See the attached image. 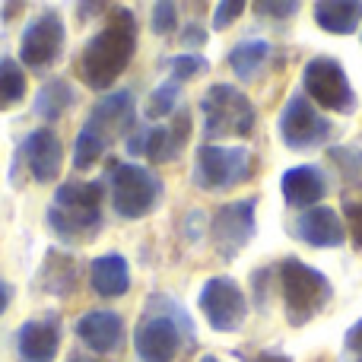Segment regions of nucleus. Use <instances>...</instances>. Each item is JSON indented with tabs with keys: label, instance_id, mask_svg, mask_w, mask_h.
Segmentation results:
<instances>
[{
	"label": "nucleus",
	"instance_id": "obj_13",
	"mask_svg": "<svg viewBox=\"0 0 362 362\" xmlns=\"http://www.w3.org/2000/svg\"><path fill=\"white\" fill-rule=\"evenodd\" d=\"M134 124H137V102H134V93L131 89H118V93H108L95 102L93 112H89V121L83 127L99 134V137L112 146V140L127 137V134L134 131Z\"/></svg>",
	"mask_w": 362,
	"mask_h": 362
},
{
	"label": "nucleus",
	"instance_id": "obj_20",
	"mask_svg": "<svg viewBox=\"0 0 362 362\" xmlns=\"http://www.w3.org/2000/svg\"><path fill=\"white\" fill-rule=\"evenodd\" d=\"M315 23L331 35H353L362 25V4L359 0H318L312 6Z\"/></svg>",
	"mask_w": 362,
	"mask_h": 362
},
{
	"label": "nucleus",
	"instance_id": "obj_5",
	"mask_svg": "<svg viewBox=\"0 0 362 362\" xmlns=\"http://www.w3.org/2000/svg\"><path fill=\"white\" fill-rule=\"evenodd\" d=\"M255 156L248 146H219V144H200L194 156L191 181L200 191H232L255 178Z\"/></svg>",
	"mask_w": 362,
	"mask_h": 362
},
{
	"label": "nucleus",
	"instance_id": "obj_32",
	"mask_svg": "<svg viewBox=\"0 0 362 362\" xmlns=\"http://www.w3.org/2000/svg\"><path fill=\"white\" fill-rule=\"evenodd\" d=\"M340 362H362V318L344 334V353H340Z\"/></svg>",
	"mask_w": 362,
	"mask_h": 362
},
{
	"label": "nucleus",
	"instance_id": "obj_23",
	"mask_svg": "<svg viewBox=\"0 0 362 362\" xmlns=\"http://www.w3.org/2000/svg\"><path fill=\"white\" fill-rule=\"evenodd\" d=\"M76 102L74 95V86H70L67 80H61V76H54V80H48L42 89H38L35 95V115L42 121H57L67 115V108Z\"/></svg>",
	"mask_w": 362,
	"mask_h": 362
},
{
	"label": "nucleus",
	"instance_id": "obj_2",
	"mask_svg": "<svg viewBox=\"0 0 362 362\" xmlns=\"http://www.w3.org/2000/svg\"><path fill=\"white\" fill-rule=\"evenodd\" d=\"M45 223L61 242L86 245L102 232V181H67L57 187Z\"/></svg>",
	"mask_w": 362,
	"mask_h": 362
},
{
	"label": "nucleus",
	"instance_id": "obj_25",
	"mask_svg": "<svg viewBox=\"0 0 362 362\" xmlns=\"http://www.w3.org/2000/svg\"><path fill=\"white\" fill-rule=\"evenodd\" d=\"M105 150H108V144L99 134H93L89 127H80V134L74 140V169H93L105 156Z\"/></svg>",
	"mask_w": 362,
	"mask_h": 362
},
{
	"label": "nucleus",
	"instance_id": "obj_27",
	"mask_svg": "<svg viewBox=\"0 0 362 362\" xmlns=\"http://www.w3.org/2000/svg\"><path fill=\"white\" fill-rule=\"evenodd\" d=\"M327 156H331V163L340 165V175L344 181H359L362 178V150L359 146H331L327 150Z\"/></svg>",
	"mask_w": 362,
	"mask_h": 362
},
{
	"label": "nucleus",
	"instance_id": "obj_38",
	"mask_svg": "<svg viewBox=\"0 0 362 362\" xmlns=\"http://www.w3.org/2000/svg\"><path fill=\"white\" fill-rule=\"evenodd\" d=\"M200 362H219L216 356H200Z\"/></svg>",
	"mask_w": 362,
	"mask_h": 362
},
{
	"label": "nucleus",
	"instance_id": "obj_6",
	"mask_svg": "<svg viewBox=\"0 0 362 362\" xmlns=\"http://www.w3.org/2000/svg\"><path fill=\"white\" fill-rule=\"evenodd\" d=\"M163 178L153 169L137 163H118L108 175V194L112 206L121 219H144L163 200Z\"/></svg>",
	"mask_w": 362,
	"mask_h": 362
},
{
	"label": "nucleus",
	"instance_id": "obj_22",
	"mask_svg": "<svg viewBox=\"0 0 362 362\" xmlns=\"http://www.w3.org/2000/svg\"><path fill=\"white\" fill-rule=\"evenodd\" d=\"M270 57V42H264V38H245V42H238L235 48L229 51V67L232 74L238 76L242 83H251L257 80V74L264 70V64H267Z\"/></svg>",
	"mask_w": 362,
	"mask_h": 362
},
{
	"label": "nucleus",
	"instance_id": "obj_36",
	"mask_svg": "<svg viewBox=\"0 0 362 362\" xmlns=\"http://www.w3.org/2000/svg\"><path fill=\"white\" fill-rule=\"evenodd\" d=\"M10 302H13V286L4 280V276H0V315L10 308Z\"/></svg>",
	"mask_w": 362,
	"mask_h": 362
},
{
	"label": "nucleus",
	"instance_id": "obj_29",
	"mask_svg": "<svg viewBox=\"0 0 362 362\" xmlns=\"http://www.w3.org/2000/svg\"><path fill=\"white\" fill-rule=\"evenodd\" d=\"M210 67V61L206 57H200V54H178V57H172L169 61V70H172V80L178 83H187V80H194V76H200L204 70Z\"/></svg>",
	"mask_w": 362,
	"mask_h": 362
},
{
	"label": "nucleus",
	"instance_id": "obj_9",
	"mask_svg": "<svg viewBox=\"0 0 362 362\" xmlns=\"http://www.w3.org/2000/svg\"><path fill=\"white\" fill-rule=\"evenodd\" d=\"M257 197H242L223 204L210 219V235L216 245V255L232 261L245 251V245L255 238L257 232Z\"/></svg>",
	"mask_w": 362,
	"mask_h": 362
},
{
	"label": "nucleus",
	"instance_id": "obj_35",
	"mask_svg": "<svg viewBox=\"0 0 362 362\" xmlns=\"http://www.w3.org/2000/svg\"><path fill=\"white\" fill-rule=\"evenodd\" d=\"M251 362H293L286 356V353H280V350H264V353H257Z\"/></svg>",
	"mask_w": 362,
	"mask_h": 362
},
{
	"label": "nucleus",
	"instance_id": "obj_31",
	"mask_svg": "<svg viewBox=\"0 0 362 362\" xmlns=\"http://www.w3.org/2000/svg\"><path fill=\"white\" fill-rule=\"evenodd\" d=\"M242 13H245L242 0H223V4H216V10H213V29L226 32L238 16H242Z\"/></svg>",
	"mask_w": 362,
	"mask_h": 362
},
{
	"label": "nucleus",
	"instance_id": "obj_10",
	"mask_svg": "<svg viewBox=\"0 0 362 362\" xmlns=\"http://www.w3.org/2000/svg\"><path fill=\"white\" fill-rule=\"evenodd\" d=\"M280 137L289 150H312L331 137V121L315 108L305 93H296L280 112Z\"/></svg>",
	"mask_w": 362,
	"mask_h": 362
},
{
	"label": "nucleus",
	"instance_id": "obj_17",
	"mask_svg": "<svg viewBox=\"0 0 362 362\" xmlns=\"http://www.w3.org/2000/svg\"><path fill=\"white\" fill-rule=\"evenodd\" d=\"M283 200L296 210H312L321 206V197L327 194V178L318 165H289L280 178Z\"/></svg>",
	"mask_w": 362,
	"mask_h": 362
},
{
	"label": "nucleus",
	"instance_id": "obj_14",
	"mask_svg": "<svg viewBox=\"0 0 362 362\" xmlns=\"http://www.w3.org/2000/svg\"><path fill=\"white\" fill-rule=\"evenodd\" d=\"M23 156H25V169H29L32 181H38V185L57 181V175L64 169V144L51 127H35L23 140Z\"/></svg>",
	"mask_w": 362,
	"mask_h": 362
},
{
	"label": "nucleus",
	"instance_id": "obj_34",
	"mask_svg": "<svg viewBox=\"0 0 362 362\" xmlns=\"http://www.w3.org/2000/svg\"><path fill=\"white\" fill-rule=\"evenodd\" d=\"M181 45H187V48H200V45H206V29L200 23H187L185 32H181Z\"/></svg>",
	"mask_w": 362,
	"mask_h": 362
},
{
	"label": "nucleus",
	"instance_id": "obj_7",
	"mask_svg": "<svg viewBox=\"0 0 362 362\" xmlns=\"http://www.w3.org/2000/svg\"><path fill=\"white\" fill-rule=\"evenodd\" d=\"M302 89H305V95L315 105L334 115H353L359 105L356 89H353L344 64L327 54H318L305 64V70H302Z\"/></svg>",
	"mask_w": 362,
	"mask_h": 362
},
{
	"label": "nucleus",
	"instance_id": "obj_24",
	"mask_svg": "<svg viewBox=\"0 0 362 362\" xmlns=\"http://www.w3.org/2000/svg\"><path fill=\"white\" fill-rule=\"evenodd\" d=\"M29 93L25 83V70L19 64V57H0V112H10Z\"/></svg>",
	"mask_w": 362,
	"mask_h": 362
},
{
	"label": "nucleus",
	"instance_id": "obj_21",
	"mask_svg": "<svg viewBox=\"0 0 362 362\" xmlns=\"http://www.w3.org/2000/svg\"><path fill=\"white\" fill-rule=\"evenodd\" d=\"M38 286L51 296H70L76 289V261L61 248H51L38 270Z\"/></svg>",
	"mask_w": 362,
	"mask_h": 362
},
{
	"label": "nucleus",
	"instance_id": "obj_12",
	"mask_svg": "<svg viewBox=\"0 0 362 362\" xmlns=\"http://www.w3.org/2000/svg\"><path fill=\"white\" fill-rule=\"evenodd\" d=\"M181 327L165 312H153L146 308L144 321L134 331V350L140 362H175L181 350Z\"/></svg>",
	"mask_w": 362,
	"mask_h": 362
},
{
	"label": "nucleus",
	"instance_id": "obj_33",
	"mask_svg": "<svg viewBox=\"0 0 362 362\" xmlns=\"http://www.w3.org/2000/svg\"><path fill=\"white\" fill-rule=\"evenodd\" d=\"M257 13H264V16H274V19H289L293 13H299V0H286V4H274V0H261V4H255Z\"/></svg>",
	"mask_w": 362,
	"mask_h": 362
},
{
	"label": "nucleus",
	"instance_id": "obj_26",
	"mask_svg": "<svg viewBox=\"0 0 362 362\" xmlns=\"http://www.w3.org/2000/svg\"><path fill=\"white\" fill-rule=\"evenodd\" d=\"M178 99H181V89H178L175 80L159 83V86L150 93V99H146V118H153V121L172 118V115H175Z\"/></svg>",
	"mask_w": 362,
	"mask_h": 362
},
{
	"label": "nucleus",
	"instance_id": "obj_15",
	"mask_svg": "<svg viewBox=\"0 0 362 362\" xmlns=\"http://www.w3.org/2000/svg\"><path fill=\"white\" fill-rule=\"evenodd\" d=\"M57 350H61V321H57V315L29 318L16 331L19 362H54Z\"/></svg>",
	"mask_w": 362,
	"mask_h": 362
},
{
	"label": "nucleus",
	"instance_id": "obj_19",
	"mask_svg": "<svg viewBox=\"0 0 362 362\" xmlns=\"http://www.w3.org/2000/svg\"><path fill=\"white\" fill-rule=\"evenodd\" d=\"M89 286L102 299H121L131 289V264L121 255H102L89 267Z\"/></svg>",
	"mask_w": 362,
	"mask_h": 362
},
{
	"label": "nucleus",
	"instance_id": "obj_8",
	"mask_svg": "<svg viewBox=\"0 0 362 362\" xmlns=\"http://www.w3.org/2000/svg\"><path fill=\"white\" fill-rule=\"evenodd\" d=\"M197 305L216 334H235L248 318V296L232 276H210L197 293Z\"/></svg>",
	"mask_w": 362,
	"mask_h": 362
},
{
	"label": "nucleus",
	"instance_id": "obj_1",
	"mask_svg": "<svg viewBox=\"0 0 362 362\" xmlns=\"http://www.w3.org/2000/svg\"><path fill=\"white\" fill-rule=\"evenodd\" d=\"M137 51V19L131 10H112L108 23L86 42L80 54V76L89 89L105 93L118 83Z\"/></svg>",
	"mask_w": 362,
	"mask_h": 362
},
{
	"label": "nucleus",
	"instance_id": "obj_18",
	"mask_svg": "<svg viewBox=\"0 0 362 362\" xmlns=\"http://www.w3.org/2000/svg\"><path fill=\"white\" fill-rule=\"evenodd\" d=\"M76 337L93 353H115L124 344V318L108 308H93L76 321Z\"/></svg>",
	"mask_w": 362,
	"mask_h": 362
},
{
	"label": "nucleus",
	"instance_id": "obj_3",
	"mask_svg": "<svg viewBox=\"0 0 362 362\" xmlns=\"http://www.w3.org/2000/svg\"><path fill=\"white\" fill-rule=\"evenodd\" d=\"M280 289H283V312L293 327H305L327 308L334 299V286L318 267L286 257L280 264Z\"/></svg>",
	"mask_w": 362,
	"mask_h": 362
},
{
	"label": "nucleus",
	"instance_id": "obj_37",
	"mask_svg": "<svg viewBox=\"0 0 362 362\" xmlns=\"http://www.w3.org/2000/svg\"><path fill=\"white\" fill-rule=\"evenodd\" d=\"M70 362H95V359H86V356H74Z\"/></svg>",
	"mask_w": 362,
	"mask_h": 362
},
{
	"label": "nucleus",
	"instance_id": "obj_28",
	"mask_svg": "<svg viewBox=\"0 0 362 362\" xmlns=\"http://www.w3.org/2000/svg\"><path fill=\"white\" fill-rule=\"evenodd\" d=\"M344 226L350 229L353 248L362 251V191L344 194Z\"/></svg>",
	"mask_w": 362,
	"mask_h": 362
},
{
	"label": "nucleus",
	"instance_id": "obj_30",
	"mask_svg": "<svg viewBox=\"0 0 362 362\" xmlns=\"http://www.w3.org/2000/svg\"><path fill=\"white\" fill-rule=\"evenodd\" d=\"M150 25L156 35H172L178 29V6L175 4H153L150 10Z\"/></svg>",
	"mask_w": 362,
	"mask_h": 362
},
{
	"label": "nucleus",
	"instance_id": "obj_16",
	"mask_svg": "<svg viewBox=\"0 0 362 362\" xmlns=\"http://www.w3.org/2000/svg\"><path fill=\"white\" fill-rule=\"evenodd\" d=\"M293 235L299 242H305L308 248H337L344 245L346 238V226H344V216L331 206H312L305 210L299 219L293 223Z\"/></svg>",
	"mask_w": 362,
	"mask_h": 362
},
{
	"label": "nucleus",
	"instance_id": "obj_4",
	"mask_svg": "<svg viewBox=\"0 0 362 362\" xmlns=\"http://www.w3.org/2000/svg\"><path fill=\"white\" fill-rule=\"evenodd\" d=\"M200 115H204V140L216 144L226 137H251L257 124V112L251 99L238 86L229 83H213L200 99Z\"/></svg>",
	"mask_w": 362,
	"mask_h": 362
},
{
	"label": "nucleus",
	"instance_id": "obj_11",
	"mask_svg": "<svg viewBox=\"0 0 362 362\" xmlns=\"http://www.w3.org/2000/svg\"><path fill=\"white\" fill-rule=\"evenodd\" d=\"M64 42H67V25H64L61 13L57 10L38 13L23 29V38H19V64L32 70L51 67L61 57Z\"/></svg>",
	"mask_w": 362,
	"mask_h": 362
}]
</instances>
